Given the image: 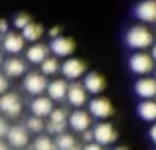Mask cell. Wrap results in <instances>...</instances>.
Masks as SVG:
<instances>
[{
	"mask_svg": "<svg viewBox=\"0 0 156 150\" xmlns=\"http://www.w3.org/2000/svg\"><path fill=\"white\" fill-rule=\"evenodd\" d=\"M134 16L144 24L156 22V0H142L134 8Z\"/></svg>",
	"mask_w": 156,
	"mask_h": 150,
	"instance_id": "cell-16",
	"label": "cell"
},
{
	"mask_svg": "<svg viewBox=\"0 0 156 150\" xmlns=\"http://www.w3.org/2000/svg\"><path fill=\"white\" fill-rule=\"evenodd\" d=\"M105 77L101 73H95V71H91V73H85L83 75V87L85 91H87V95H95L99 97V93H103L105 89Z\"/></svg>",
	"mask_w": 156,
	"mask_h": 150,
	"instance_id": "cell-17",
	"label": "cell"
},
{
	"mask_svg": "<svg viewBox=\"0 0 156 150\" xmlns=\"http://www.w3.org/2000/svg\"><path fill=\"white\" fill-rule=\"evenodd\" d=\"M91 119L93 117L89 115V111H83V109H75V111L71 113V115L67 117V127H71V131L75 132H85L91 128Z\"/></svg>",
	"mask_w": 156,
	"mask_h": 150,
	"instance_id": "cell-9",
	"label": "cell"
},
{
	"mask_svg": "<svg viewBox=\"0 0 156 150\" xmlns=\"http://www.w3.org/2000/svg\"><path fill=\"white\" fill-rule=\"evenodd\" d=\"M50 34H51V40H53V38H57V36H59V28H51Z\"/></svg>",
	"mask_w": 156,
	"mask_h": 150,
	"instance_id": "cell-36",
	"label": "cell"
},
{
	"mask_svg": "<svg viewBox=\"0 0 156 150\" xmlns=\"http://www.w3.org/2000/svg\"><path fill=\"white\" fill-rule=\"evenodd\" d=\"M20 34H22L24 42L36 44V42H38V40H40V38L44 36V26H42V24H38V22H34V20H32V22L28 24V26L24 28V30L20 32Z\"/></svg>",
	"mask_w": 156,
	"mask_h": 150,
	"instance_id": "cell-21",
	"label": "cell"
},
{
	"mask_svg": "<svg viewBox=\"0 0 156 150\" xmlns=\"http://www.w3.org/2000/svg\"><path fill=\"white\" fill-rule=\"evenodd\" d=\"M89 115L95 117V119H109L113 115V103H111L107 97H93L89 101Z\"/></svg>",
	"mask_w": 156,
	"mask_h": 150,
	"instance_id": "cell-10",
	"label": "cell"
},
{
	"mask_svg": "<svg viewBox=\"0 0 156 150\" xmlns=\"http://www.w3.org/2000/svg\"><path fill=\"white\" fill-rule=\"evenodd\" d=\"M32 150H57L55 148V140L51 138L50 134H40L38 138L34 140V144H32Z\"/></svg>",
	"mask_w": 156,
	"mask_h": 150,
	"instance_id": "cell-25",
	"label": "cell"
},
{
	"mask_svg": "<svg viewBox=\"0 0 156 150\" xmlns=\"http://www.w3.org/2000/svg\"><path fill=\"white\" fill-rule=\"evenodd\" d=\"M53 140H55L57 150H69V148L77 146V138L73 134H69V132H61V134H57Z\"/></svg>",
	"mask_w": 156,
	"mask_h": 150,
	"instance_id": "cell-23",
	"label": "cell"
},
{
	"mask_svg": "<svg viewBox=\"0 0 156 150\" xmlns=\"http://www.w3.org/2000/svg\"><path fill=\"white\" fill-rule=\"evenodd\" d=\"M8 87H10V83H8V77L4 73H0V95H4V93L8 91Z\"/></svg>",
	"mask_w": 156,
	"mask_h": 150,
	"instance_id": "cell-30",
	"label": "cell"
},
{
	"mask_svg": "<svg viewBox=\"0 0 156 150\" xmlns=\"http://www.w3.org/2000/svg\"><path fill=\"white\" fill-rule=\"evenodd\" d=\"M148 134H150V140H152V142L156 144V123L152 124V128H150V132H148Z\"/></svg>",
	"mask_w": 156,
	"mask_h": 150,
	"instance_id": "cell-34",
	"label": "cell"
},
{
	"mask_svg": "<svg viewBox=\"0 0 156 150\" xmlns=\"http://www.w3.org/2000/svg\"><path fill=\"white\" fill-rule=\"evenodd\" d=\"M81 138H83V142H85V144L95 142V140H93V131H91V128H89V131H85V132H81Z\"/></svg>",
	"mask_w": 156,
	"mask_h": 150,
	"instance_id": "cell-31",
	"label": "cell"
},
{
	"mask_svg": "<svg viewBox=\"0 0 156 150\" xmlns=\"http://www.w3.org/2000/svg\"><path fill=\"white\" fill-rule=\"evenodd\" d=\"M59 69H61V63H59V59L57 58H48L46 61L40 65V73L42 75H46V77H51V75H55V73H59Z\"/></svg>",
	"mask_w": 156,
	"mask_h": 150,
	"instance_id": "cell-22",
	"label": "cell"
},
{
	"mask_svg": "<svg viewBox=\"0 0 156 150\" xmlns=\"http://www.w3.org/2000/svg\"><path fill=\"white\" fill-rule=\"evenodd\" d=\"M24 127L28 128V132H34V134H42V132L46 131V123H44V119L34 117V115H30V117L26 119Z\"/></svg>",
	"mask_w": 156,
	"mask_h": 150,
	"instance_id": "cell-24",
	"label": "cell"
},
{
	"mask_svg": "<svg viewBox=\"0 0 156 150\" xmlns=\"http://www.w3.org/2000/svg\"><path fill=\"white\" fill-rule=\"evenodd\" d=\"M6 142L10 144V148L22 150L30 144V132H28V128L24 124H10L8 134H6Z\"/></svg>",
	"mask_w": 156,
	"mask_h": 150,
	"instance_id": "cell-5",
	"label": "cell"
},
{
	"mask_svg": "<svg viewBox=\"0 0 156 150\" xmlns=\"http://www.w3.org/2000/svg\"><path fill=\"white\" fill-rule=\"evenodd\" d=\"M67 103L75 109H81L83 105H87V91H85L83 83H77V81H71L67 87V95H65Z\"/></svg>",
	"mask_w": 156,
	"mask_h": 150,
	"instance_id": "cell-12",
	"label": "cell"
},
{
	"mask_svg": "<svg viewBox=\"0 0 156 150\" xmlns=\"http://www.w3.org/2000/svg\"><path fill=\"white\" fill-rule=\"evenodd\" d=\"M154 79H156V69H154Z\"/></svg>",
	"mask_w": 156,
	"mask_h": 150,
	"instance_id": "cell-41",
	"label": "cell"
},
{
	"mask_svg": "<svg viewBox=\"0 0 156 150\" xmlns=\"http://www.w3.org/2000/svg\"><path fill=\"white\" fill-rule=\"evenodd\" d=\"M2 61H4V58H2V51H0V67H2Z\"/></svg>",
	"mask_w": 156,
	"mask_h": 150,
	"instance_id": "cell-38",
	"label": "cell"
},
{
	"mask_svg": "<svg viewBox=\"0 0 156 150\" xmlns=\"http://www.w3.org/2000/svg\"><path fill=\"white\" fill-rule=\"evenodd\" d=\"M48 58H50V47L46 44L36 42L26 50V63H32V65H42Z\"/></svg>",
	"mask_w": 156,
	"mask_h": 150,
	"instance_id": "cell-15",
	"label": "cell"
},
{
	"mask_svg": "<svg viewBox=\"0 0 156 150\" xmlns=\"http://www.w3.org/2000/svg\"><path fill=\"white\" fill-rule=\"evenodd\" d=\"M115 150H129V148H125V146H121V148H115Z\"/></svg>",
	"mask_w": 156,
	"mask_h": 150,
	"instance_id": "cell-40",
	"label": "cell"
},
{
	"mask_svg": "<svg viewBox=\"0 0 156 150\" xmlns=\"http://www.w3.org/2000/svg\"><path fill=\"white\" fill-rule=\"evenodd\" d=\"M134 93H136L142 101L154 99V95H156V79H152V77H140V79L136 81V85H134Z\"/></svg>",
	"mask_w": 156,
	"mask_h": 150,
	"instance_id": "cell-19",
	"label": "cell"
},
{
	"mask_svg": "<svg viewBox=\"0 0 156 150\" xmlns=\"http://www.w3.org/2000/svg\"><path fill=\"white\" fill-rule=\"evenodd\" d=\"M22 99L18 97V93H10L6 91L4 95H0V113H2L6 119H14V117L22 115Z\"/></svg>",
	"mask_w": 156,
	"mask_h": 150,
	"instance_id": "cell-3",
	"label": "cell"
},
{
	"mask_svg": "<svg viewBox=\"0 0 156 150\" xmlns=\"http://www.w3.org/2000/svg\"><path fill=\"white\" fill-rule=\"evenodd\" d=\"M154 101H156V95H154Z\"/></svg>",
	"mask_w": 156,
	"mask_h": 150,
	"instance_id": "cell-42",
	"label": "cell"
},
{
	"mask_svg": "<svg viewBox=\"0 0 156 150\" xmlns=\"http://www.w3.org/2000/svg\"><path fill=\"white\" fill-rule=\"evenodd\" d=\"M125 42H126V46H129L130 50L144 51V50H148V47H152L154 36L146 26H133L129 32H126Z\"/></svg>",
	"mask_w": 156,
	"mask_h": 150,
	"instance_id": "cell-1",
	"label": "cell"
},
{
	"mask_svg": "<svg viewBox=\"0 0 156 150\" xmlns=\"http://www.w3.org/2000/svg\"><path fill=\"white\" fill-rule=\"evenodd\" d=\"M65 127H67V123H51V120L46 123V131L50 136H57L61 132H65Z\"/></svg>",
	"mask_w": 156,
	"mask_h": 150,
	"instance_id": "cell-26",
	"label": "cell"
},
{
	"mask_svg": "<svg viewBox=\"0 0 156 150\" xmlns=\"http://www.w3.org/2000/svg\"><path fill=\"white\" fill-rule=\"evenodd\" d=\"M67 111H65V109H61V107H55L53 109V111L50 113V117H48V119L51 120V123H67Z\"/></svg>",
	"mask_w": 156,
	"mask_h": 150,
	"instance_id": "cell-27",
	"label": "cell"
},
{
	"mask_svg": "<svg viewBox=\"0 0 156 150\" xmlns=\"http://www.w3.org/2000/svg\"><path fill=\"white\" fill-rule=\"evenodd\" d=\"M8 128H10V123H8V119H6V117H0V140L6 138Z\"/></svg>",
	"mask_w": 156,
	"mask_h": 150,
	"instance_id": "cell-29",
	"label": "cell"
},
{
	"mask_svg": "<svg viewBox=\"0 0 156 150\" xmlns=\"http://www.w3.org/2000/svg\"><path fill=\"white\" fill-rule=\"evenodd\" d=\"M154 63L156 61L152 59V55L146 54V51H136L129 59V67L134 75H148L154 69Z\"/></svg>",
	"mask_w": 156,
	"mask_h": 150,
	"instance_id": "cell-4",
	"label": "cell"
},
{
	"mask_svg": "<svg viewBox=\"0 0 156 150\" xmlns=\"http://www.w3.org/2000/svg\"><path fill=\"white\" fill-rule=\"evenodd\" d=\"M50 51L53 54V58H65L67 59L69 55L75 51V42H73L71 38H67V36H57V38H53L50 42Z\"/></svg>",
	"mask_w": 156,
	"mask_h": 150,
	"instance_id": "cell-7",
	"label": "cell"
},
{
	"mask_svg": "<svg viewBox=\"0 0 156 150\" xmlns=\"http://www.w3.org/2000/svg\"><path fill=\"white\" fill-rule=\"evenodd\" d=\"M91 131H93V140H95L97 144H101V146H109V144L117 142L119 134H117V131H115L113 124L99 123V124H95Z\"/></svg>",
	"mask_w": 156,
	"mask_h": 150,
	"instance_id": "cell-8",
	"label": "cell"
},
{
	"mask_svg": "<svg viewBox=\"0 0 156 150\" xmlns=\"http://www.w3.org/2000/svg\"><path fill=\"white\" fill-rule=\"evenodd\" d=\"M150 55H152V59L156 61V42L152 44V54H150Z\"/></svg>",
	"mask_w": 156,
	"mask_h": 150,
	"instance_id": "cell-37",
	"label": "cell"
},
{
	"mask_svg": "<svg viewBox=\"0 0 156 150\" xmlns=\"http://www.w3.org/2000/svg\"><path fill=\"white\" fill-rule=\"evenodd\" d=\"M67 87H69V83H67L65 79H53V81H48L46 95L50 97L53 103H59V101H65Z\"/></svg>",
	"mask_w": 156,
	"mask_h": 150,
	"instance_id": "cell-18",
	"label": "cell"
},
{
	"mask_svg": "<svg viewBox=\"0 0 156 150\" xmlns=\"http://www.w3.org/2000/svg\"><path fill=\"white\" fill-rule=\"evenodd\" d=\"M0 46H2V50L6 51V54L18 55L20 51H24V47H26V42H24L22 34L8 32V34H4L2 38H0Z\"/></svg>",
	"mask_w": 156,
	"mask_h": 150,
	"instance_id": "cell-11",
	"label": "cell"
},
{
	"mask_svg": "<svg viewBox=\"0 0 156 150\" xmlns=\"http://www.w3.org/2000/svg\"><path fill=\"white\" fill-rule=\"evenodd\" d=\"M81 150H105V146H101V144H97V142H89V144H85Z\"/></svg>",
	"mask_w": 156,
	"mask_h": 150,
	"instance_id": "cell-32",
	"label": "cell"
},
{
	"mask_svg": "<svg viewBox=\"0 0 156 150\" xmlns=\"http://www.w3.org/2000/svg\"><path fill=\"white\" fill-rule=\"evenodd\" d=\"M8 32H10L8 30V22L6 20H0V38H2L4 34H8Z\"/></svg>",
	"mask_w": 156,
	"mask_h": 150,
	"instance_id": "cell-33",
	"label": "cell"
},
{
	"mask_svg": "<svg viewBox=\"0 0 156 150\" xmlns=\"http://www.w3.org/2000/svg\"><path fill=\"white\" fill-rule=\"evenodd\" d=\"M22 87L28 95L32 97H40V95H46V89H48V77L42 75L40 71H28L24 75L22 81Z\"/></svg>",
	"mask_w": 156,
	"mask_h": 150,
	"instance_id": "cell-2",
	"label": "cell"
},
{
	"mask_svg": "<svg viewBox=\"0 0 156 150\" xmlns=\"http://www.w3.org/2000/svg\"><path fill=\"white\" fill-rule=\"evenodd\" d=\"M55 109V105H53V101L50 99L48 95H40V97H34L30 103V113L34 117H40V119H46V117H50V113Z\"/></svg>",
	"mask_w": 156,
	"mask_h": 150,
	"instance_id": "cell-14",
	"label": "cell"
},
{
	"mask_svg": "<svg viewBox=\"0 0 156 150\" xmlns=\"http://www.w3.org/2000/svg\"><path fill=\"white\" fill-rule=\"evenodd\" d=\"M2 71L8 79H10V77H24L28 73V65H26L24 59L16 58V55H10L8 59L2 61Z\"/></svg>",
	"mask_w": 156,
	"mask_h": 150,
	"instance_id": "cell-13",
	"label": "cell"
},
{
	"mask_svg": "<svg viewBox=\"0 0 156 150\" xmlns=\"http://www.w3.org/2000/svg\"><path fill=\"white\" fill-rule=\"evenodd\" d=\"M59 71H61V75L65 77V81H77L87 73V65H85V61H81V59H77V58H67L61 63Z\"/></svg>",
	"mask_w": 156,
	"mask_h": 150,
	"instance_id": "cell-6",
	"label": "cell"
},
{
	"mask_svg": "<svg viewBox=\"0 0 156 150\" xmlns=\"http://www.w3.org/2000/svg\"><path fill=\"white\" fill-rule=\"evenodd\" d=\"M69 150H81L79 146H73V148H69Z\"/></svg>",
	"mask_w": 156,
	"mask_h": 150,
	"instance_id": "cell-39",
	"label": "cell"
},
{
	"mask_svg": "<svg viewBox=\"0 0 156 150\" xmlns=\"http://www.w3.org/2000/svg\"><path fill=\"white\" fill-rule=\"evenodd\" d=\"M30 22H32V18H30L28 14H16V16H14V22H12V24H14L16 30L22 32V30H24V28H26Z\"/></svg>",
	"mask_w": 156,
	"mask_h": 150,
	"instance_id": "cell-28",
	"label": "cell"
},
{
	"mask_svg": "<svg viewBox=\"0 0 156 150\" xmlns=\"http://www.w3.org/2000/svg\"><path fill=\"white\" fill-rule=\"evenodd\" d=\"M136 113L142 120L146 123H154L156 120V101L154 99H146V101H140L136 107Z\"/></svg>",
	"mask_w": 156,
	"mask_h": 150,
	"instance_id": "cell-20",
	"label": "cell"
},
{
	"mask_svg": "<svg viewBox=\"0 0 156 150\" xmlns=\"http://www.w3.org/2000/svg\"><path fill=\"white\" fill-rule=\"evenodd\" d=\"M0 150H12V148H10V144H8L6 140H0Z\"/></svg>",
	"mask_w": 156,
	"mask_h": 150,
	"instance_id": "cell-35",
	"label": "cell"
}]
</instances>
